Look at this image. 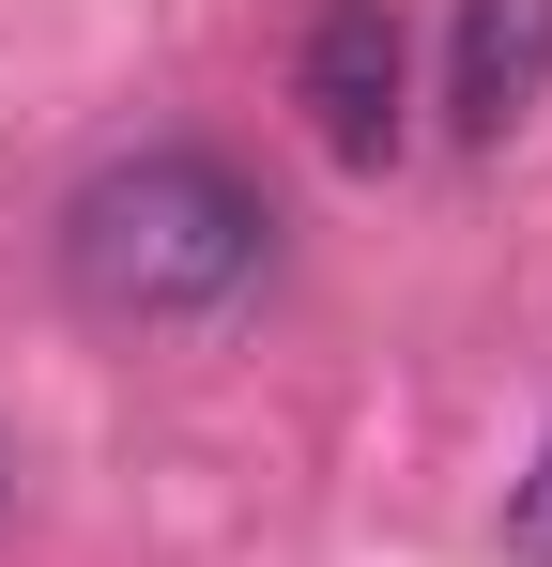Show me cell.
I'll list each match as a JSON object with an SVG mask.
<instances>
[{"instance_id":"1","label":"cell","mask_w":552,"mask_h":567,"mask_svg":"<svg viewBox=\"0 0 552 567\" xmlns=\"http://www.w3.org/2000/svg\"><path fill=\"white\" fill-rule=\"evenodd\" d=\"M262 277H276V199L200 138H139L62 199V291L108 338H215Z\"/></svg>"},{"instance_id":"4","label":"cell","mask_w":552,"mask_h":567,"mask_svg":"<svg viewBox=\"0 0 552 567\" xmlns=\"http://www.w3.org/2000/svg\"><path fill=\"white\" fill-rule=\"evenodd\" d=\"M507 553H538V567H552V430H538V475L507 491Z\"/></svg>"},{"instance_id":"3","label":"cell","mask_w":552,"mask_h":567,"mask_svg":"<svg viewBox=\"0 0 552 567\" xmlns=\"http://www.w3.org/2000/svg\"><path fill=\"white\" fill-rule=\"evenodd\" d=\"M552 107V0H460L446 16V123L476 154H507Z\"/></svg>"},{"instance_id":"2","label":"cell","mask_w":552,"mask_h":567,"mask_svg":"<svg viewBox=\"0 0 552 567\" xmlns=\"http://www.w3.org/2000/svg\"><path fill=\"white\" fill-rule=\"evenodd\" d=\"M399 78H415V47H399L384 0H323L307 47H292V107H307V138L338 169H384L399 154Z\"/></svg>"}]
</instances>
